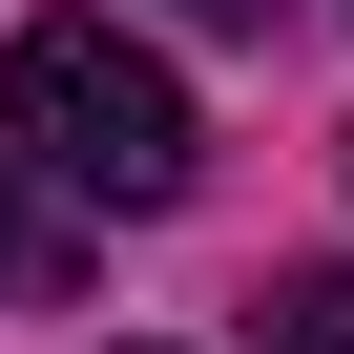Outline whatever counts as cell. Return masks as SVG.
I'll list each match as a JSON object with an SVG mask.
<instances>
[{"instance_id":"cell-1","label":"cell","mask_w":354,"mask_h":354,"mask_svg":"<svg viewBox=\"0 0 354 354\" xmlns=\"http://www.w3.org/2000/svg\"><path fill=\"white\" fill-rule=\"evenodd\" d=\"M0 125H21V167H63L84 209H188V167H209L188 84H167L125 21H21L0 42Z\"/></svg>"},{"instance_id":"cell-2","label":"cell","mask_w":354,"mask_h":354,"mask_svg":"<svg viewBox=\"0 0 354 354\" xmlns=\"http://www.w3.org/2000/svg\"><path fill=\"white\" fill-rule=\"evenodd\" d=\"M250 354H354V271H271L250 292Z\"/></svg>"},{"instance_id":"cell-3","label":"cell","mask_w":354,"mask_h":354,"mask_svg":"<svg viewBox=\"0 0 354 354\" xmlns=\"http://www.w3.org/2000/svg\"><path fill=\"white\" fill-rule=\"evenodd\" d=\"M0 292H63V230H42L21 188H0Z\"/></svg>"},{"instance_id":"cell-4","label":"cell","mask_w":354,"mask_h":354,"mask_svg":"<svg viewBox=\"0 0 354 354\" xmlns=\"http://www.w3.org/2000/svg\"><path fill=\"white\" fill-rule=\"evenodd\" d=\"M167 21H230V42H271V21H292V0H167Z\"/></svg>"}]
</instances>
